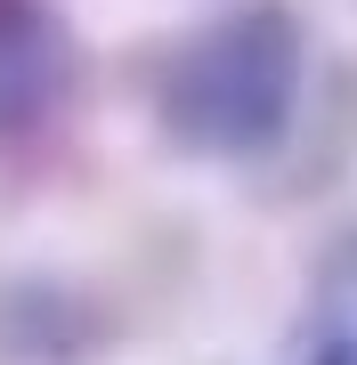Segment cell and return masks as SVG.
Here are the masks:
<instances>
[{
	"instance_id": "6da1fadb",
	"label": "cell",
	"mask_w": 357,
	"mask_h": 365,
	"mask_svg": "<svg viewBox=\"0 0 357 365\" xmlns=\"http://www.w3.org/2000/svg\"><path fill=\"white\" fill-rule=\"evenodd\" d=\"M309 81V25L292 0H227L162 57L155 122L179 155L252 163L284 146Z\"/></svg>"
},
{
	"instance_id": "7a4b0ae2",
	"label": "cell",
	"mask_w": 357,
	"mask_h": 365,
	"mask_svg": "<svg viewBox=\"0 0 357 365\" xmlns=\"http://www.w3.org/2000/svg\"><path fill=\"white\" fill-rule=\"evenodd\" d=\"M81 90V41L49 0H0V146L41 138Z\"/></svg>"
},
{
	"instance_id": "3957f363",
	"label": "cell",
	"mask_w": 357,
	"mask_h": 365,
	"mask_svg": "<svg viewBox=\"0 0 357 365\" xmlns=\"http://www.w3.org/2000/svg\"><path fill=\"white\" fill-rule=\"evenodd\" d=\"M301 365H357V220L317 252L301 309Z\"/></svg>"
}]
</instances>
